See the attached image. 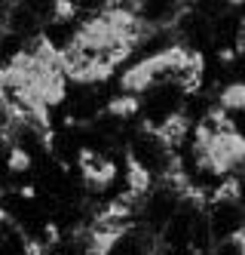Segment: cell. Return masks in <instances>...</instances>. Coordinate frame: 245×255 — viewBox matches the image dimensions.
<instances>
[{
    "label": "cell",
    "mask_w": 245,
    "mask_h": 255,
    "mask_svg": "<svg viewBox=\"0 0 245 255\" xmlns=\"http://www.w3.org/2000/svg\"><path fill=\"white\" fill-rule=\"evenodd\" d=\"M104 255H160V240L144 228H129L107 243Z\"/></svg>",
    "instance_id": "7a4b0ae2"
},
{
    "label": "cell",
    "mask_w": 245,
    "mask_h": 255,
    "mask_svg": "<svg viewBox=\"0 0 245 255\" xmlns=\"http://www.w3.org/2000/svg\"><path fill=\"white\" fill-rule=\"evenodd\" d=\"M239 246H242V255H245V231L239 234Z\"/></svg>",
    "instance_id": "277c9868"
},
{
    "label": "cell",
    "mask_w": 245,
    "mask_h": 255,
    "mask_svg": "<svg viewBox=\"0 0 245 255\" xmlns=\"http://www.w3.org/2000/svg\"><path fill=\"white\" fill-rule=\"evenodd\" d=\"M172 34L181 49L202 56L205 49H212V22L205 19L199 9H193V3H187L184 12L178 15V22L172 25Z\"/></svg>",
    "instance_id": "6da1fadb"
},
{
    "label": "cell",
    "mask_w": 245,
    "mask_h": 255,
    "mask_svg": "<svg viewBox=\"0 0 245 255\" xmlns=\"http://www.w3.org/2000/svg\"><path fill=\"white\" fill-rule=\"evenodd\" d=\"M0 255H43V249L12 218L0 215Z\"/></svg>",
    "instance_id": "3957f363"
}]
</instances>
